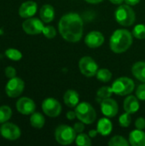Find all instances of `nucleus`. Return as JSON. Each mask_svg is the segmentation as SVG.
Instances as JSON below:
<instances>
[{
  "label": "nucleus",
  "instance_id": "11",
  "mask_svg": "<svg viewBox=\"0 0 145 146\" xmlns=\"http://www.w3.org/2000/svg\"><path fill=\"white\" fill-rule=\"evenodd\" d=\"M100 106H101L102 113L106 117H109V118L115 117L117 115L118 110H119L117 102L115 99L110 98L103 99L100 103Z\"/></svg>",
  "mask_w": 145,
  "mask_h": 146
},
{
  "label": "nucleus",
  "instance_id": "17",
  "mask_svg": "<svg viewBox=\"0 0 145 146\" xmlns=\"http://www.w3.org/2000/svg\"><path fill=\"white\" fill-rule=\"evenodd\" d=\"M129 143L132 146H145V133L143 130L135 129L129 134Z\"/></svg>",
  "mask_w": 145,
  "mask_h": 146
},
{
  "label": "nucleus",
  "instance_id": "35",
  "mask_svg": "<svg viewBox=\"0 0 145 146\" xmlns=\"http://www.w3.org/2000/svg\"><path fill=\"white\" fill-rule=\"evenodd\" d=\"M73 129L76 132V133H81L85 130V123L79 121V122H76L73 125Z\"/></svg>",
  "mask_w": 145,
  "mask_h": 146
},
{
  "label": "nucleus",
  "instance_id": "4",
  "mask_svg": "<svg viewBox=\"0 0 145 146\" xmlns=\"http://www.w3.org/2000/svg\"><path fill=\"white\" fill-rule=\"evenodd\" d=\"M76 117L85 124H91L97 119V113L91 104L86 102L79 104L75 107Z\"/></svg>",
  "mask_w": 145,
  "mask_h": 146
},
{
  "label": "nucleus",
  "instance_id": "28",
  "mask_svg": "<svg viewBox=\"0 0 145 146\" xmlns=\"http://www.w3.org/2000/svg\"><path fill=\"white\" fill-rule=\"evenodd\" d=\"M132 35L134 38L138 39H144L145 38V25L138 24L134 27L132 30Z\"/></svg>",
  "mask_w": 145,
  "mask_h": 146
},
{
  "label": "nucleus",
  "instance_id": "15",
  "mask_svg": "<svg viewBox=\"0 0 145 146\" xmlns=\"http://www.w3.org/2000/svg\"><path fill=\"white\" fill-rule=\"evenodd\" d=\"M37 9L38 5L34 1H26L21 5L19 9V15L22 18H30L36 14Z\"/></svg>",
  "mask_w": 145,
  "mask_h": 146
},
{
  "label": "nucleus",
  "instance_id": "33",
  "mask_svg": "<svg viewBox=\"0 0 145 146\" xmlns=\"http://www.w3.org/2000/svg\"><path fill=\"white\" fill-rule=\"evenodd\" d=\"M5 75H6L9 79H12V78L15 77V75H16V71H15V69L13 67H11V66L7 67V68H5Z\"/></svg>",
  "mask_w": 145,
  "mask_h": 146
},
{
  "label": "nucleus",
  "instance_id": "23",
  "mask_svg": "<svg viewBox=\"0 0 145 146\" xmlns=\"http://www.w3.org/2000/svg\"><path fill=\"white\" fill-rule=\"evenodd\" d=\"M113 93L114 92H113L112 87H110V86H103L97 92V101L101 103L103 99L111 98Z\"/></svg>",
  "mask_w": 145,
  "mask_h": 146
},
{
  "label": "nucleus",
  "instance_id": "27",
  "mask_svg": "<svg viewBox=\"0 0 145 146\" xmlns=\"http://www.w3.org/2000/svg\"><path fill=\"white\" fill-rule=\"evenodd\" d=\"M12 115V110L9 106L0 107V123H4L10 119Z\"/></svg>",
  "mask_w": 145,
  "mask_h": 146
},
{
  "label": "nucleus",
  "instance_id": "5",
  "mask_svg": "<svg viewBox=\"0 0 145 146\" xmlns=\"http://www.w3.org/2000/svg\"><path fill=\"white\" fill-rule=\"evenodd\" d=\"M55 139L62 145H71L76 139V132L68 125H60L55 131Z\"/></svg>",
  "mask_w": 145,
  "mask_h": 146
},
{
  "label": "nucleus",
  "instance_id": "2",
  "mask_svg": "<svg viewBox=\"0 0 145 146\" xmlns=\"http://www.w3.org/2000/svg\"><path fill=\"white\" fill-rule=\"evenodd\" d=\"M133 35L126 29H117L110 37L109 47L114 53L121 54L126 52L132 45Z\"/></svg>",
  "mask_w": 145,
  "mask_h": 146
},
{
  "label": "nucleus",
  "instance_id": "14",
  "mask_svg": "<svg viewBox=\"0 0 145 146\" xmlns=\"http://www.w3.org/2000/svg\"><path fill=\"white\" fill-rule=\"evenodd\" d=\"M104 42V36L98 31H92L89 33L85 38V43L89 48L100 47Z\"/></svg>",
  "mask_w": 145,
  "mask_h": 146
},
{
  "label": "nucleus",
  "instance_id": "1",
  "mask_svg": "<svg viewBox=\"0 0 145 146\" xmlns=\"http://www.w3.org/2000/svg\"><path fill=\"white\" fill-rule=\"evenodd\" d=\"M84 23L77 13H68L59 21L58 30L62 37L68 42H79L83 36Z\"/></svg>",
  "mask_w": 145,
  "mask_h": 146
},
{
  "label": "nucleus",
  "instance_id": "12",
  "mask_svg": "<svg viewBox=\"0 0 145 146\" xmlns=\"http://www.w3.org/2000/svg\"><path fill=\"white\" fill-rule=\"evenodd\" d=\"M1 134L8 140H16L21 136L20 128L13 123H4L1 127Z\"/></svg>",
  "mask_w": 145,
  "mask_h": 146
},
{
  "label": "nucleus",
  "instance_id": "7",
  "mask_svg": "<svg viewBox=\"0 0 145 146\" xmlns=\"http://www.w3.org/2000/svg\"><path fill=\"white\" fill-rule=\"evenodd\" d=\"M79 68L80 73L85 77H93L97 75L98 71V65L95 60L88 56H83L79 62Z\"/></svg>",
  "mask_w": 145,
  "mask_h": 146
},
{
  "label": "nucleus",
  "instance_id": "38",
  "mask_svg": "<svg viewBox=\"0 0 145 146\" xmlns=\"http://www.w3.org/2000/svg\"><path fill=\"white\" fill-rule=\"evenodd\" d=\"M97 134H98V132H97V129H91V130H90L89 133H88V135H89L91 138H92V139L95 138Z\"/></svg>",
  "mask_w": 145,
  "mask_h": 146
},
{
  "label": "nucleus",
  "instance_id": "20",
  "mask_svg": "<svg viewBox=\"0 0 145 146\" xmlns=\"http://www.w3.org/2000/svg\"><path fill=\"white\" fill-rule=\"evenodd\" d=\"M39 15L41 20L44 23H50L54 20L55 17V9L53 6L50 4H44L41 7L39 11Z\"/></svg>",
  "mask_w": 145,
  "mask_h": 146
},
{
  "label": "nucleus",
  "instance_id": "9",
  "mask_svg": "<svg viewBox=\"0 0 145 146\" xmlns=\"http://www.w3.org/2000/svg\"><path fill=\"white\" fill-rule=\"evenodd\" d=\"M25 87L24 81L17 77H14L12 79H9V82L7 83L5 86V92L6 94L10 98H17L20 96Z\"/></svg>",
  "mask_w": 145,
  "mask_h": 146
},
{
  "label": "nucleus",
  "instance_id": "36",
  "mask_svg": "<svg viewBox=\"0 0 145 146\" xmlns=\"http://www.w3.org/2000/svg\"><path fill=\"white\" fill-rule=\"evenodd\" d=\"M66 117H67L68 120L73 121V120L75 119V117H76V113H75V111H72V110L68 111L67 114H66Z\"/></svg>",
  "mask_w": 145,
  "mask_h": 146
},
{
  "label": "nucleus",
  "instance_id": "3",
  "mask_svg": "<svg viewBox=\"0 0 145 146\" xmlns=\"http://www.w3.org/2000/svg\"><path fill=\"white\" fill-rule=\"evenodd\" d=\"M116 21L123 27H130L136 21V15L132 7L128 4H121L115 12Z\"/></svg>",
  "mask_w": 145,
  "mask_h": 146
},
{
  "label": "nucleus",
  "instance_id": "30",
  "mask_svg": "<svg viewBox=\"0 0 145 146\" xmlns=\"http://www.w3.org/2000/svg\"><path fill=\"white\" fill-rule=\"evenodd\" d=\"M131 114L126 112L125 114H122L119 118V123L122 127H128L132 122V118L130 116Z\"/></svg>",
  "mask_w": 145,
  "mask_h": 146
},
{
  "label": "nucleus",
  "instance_id": "29",
  "mask_svg": "<svg viewBox=\"0 0 145 146\" xmlns=\"http://www.w3.org/2000/svg\"><path fill=\"white\" fill-rule=\"evenodd\" d=\"M5 55H6V56L9 59H10L12 61H19L22 57L21 52L20 50H18L16 49H13V48H10V49L6 50Z\"/></svg>",
  "mask_w": 145,
  "mask_h": 146
},
{
  "label": "nucleus",
  "instance_id": "26",
  "mask_svg": "<svg viewBox=\"0 0 145 146\" xmlns=\"http://www.w3.org/2000/svg\"><path fill=\"white\" fill-rule=\"evenodd\" d=\"M76 145L79 146H90L91 145V137L85 133H78V136L75 139Z\"/></svg>",
  "mask_w": 145,
  "mask_h": 146
},
{
  "label": "nucleus",
  "instance_id": "22",
  "mask_svg": "<svg viewBox=\"0 0 145 146\" xmlns=\"http://www.w3.org/2000/svg\"><path fill=\"white\" fill-rule=\"evenodd\" d=\"M30 123L32 125V127L40 129L44 126L45 123V120L44 117L43 116L42 114L38 113V112H34L32 114L31 117H30Z\"/></svg>",
  "mask_w": 145,
  "mask_h": 146
},
{
  "label": "nucleus",
  "instance_id": "25",
  "mask_svg": "<svg viewBox=\"0 0 145 146\" xmlns=\"http://www.w3.org/2000/svg\"><path fill=\"white\" fill-rule=\"evenodd\" d=\"M108 145L109 146H128L130 143L124 137L116 135L110 139Z\"/></svg>",
  "mask_w": 145,
  "mask_h": 146
},
{
  "label": "nucleus",
  "instance_id": "8",
  "mask_svg": "<svg viewBox=\"0 0 145 146\" xmlns=\"http://www.w3.org/2000/svg\"><path fill=\"white\" fill-rule=\"evenodd\" d=\"M42 110L46 115L50 117H56L62 112V105L56 99L48 98L43 101Z\"/></svg>",
  "mask_w": 145,
  "mask_h": 146
},
{
  "label": "nucleus",
  "instance_id": "13",
  "mask_svg": "<svg viewBox=\"0 0 145 146\" xmlns=\"http://www.w3.org/2000/svg\"><path fill=\"white\" fill-rule=\"evenodd\" d=\"M16 109L22 115H32L34 113L36 105L35 103L29 98H21L16 102Z\"/></svg>",
  "mask_w": 145,
  "mask_h": 146
},
{
  "label": "nucleus",
  "instance_id": "34",
  "mask_svg": "<svg viewBox=\"0 0 145 146\" xmlns=\"http://www.w3.org/2000/svg\"><path fill=\"white\" fill-rule=\"evenodd\" d=\"M135 127L137 129L144 130L145 128V119L143 117H139L135 121Z\"/></svg>",
  "mask_w": 145,
  "mask_h": 146
},
{
  "label": "nucleus",
  "instance_id": "21",
  "mask_svg": "<svg viewBox=\"0 0 145 146\" xmlns=\"http://www.w3.org/2000/svg\"><path fill=\"white\" fill-rule=\"evenodd\" d=\"M133 76L141 82H145V62H137L132 68Z\"/></svg>",
  "mask_w": 145,
  "mask_h": 146
},
{
  "label": "nucleus",
  "instance_id": "37",
  "mask_svg": "<svg viewBox=\"0 0 145 146\" xmlns=\"http://www.w3.org/2000/svg\"><path fill=\"white\" fill-rule=\"evenodd\" d=\"M141 0H125V3L130 6H134V5H137L139 3Z\"/></svg>",
  "mask_w": 145,
  "mask_h": 146
},
{
  "label": "nucleus",
  "instance_id": "31",
  "mask_svg": "<svg viewBox=\"0 0 145 146\" xmlns=\"http://www.w3.org/2000/svg\"><path fill=\"white\" fill-rule=\"evenodd\" d=\"M42 33L47 38H54L56 36V31L54 27L52 26H44Z\"/></svg>",
  "mask_w": 145,
  "mask_h": 146
},
{
  "label": "nucleus",
  "instance_id": "19",
  "mask_svg": "<svg viewBox=\"0 0 145 146\" xmlns=\"http://www.w3.org/2000/svg\"><path fill=\"white\" fill-rule=\"evenodd\" d=\"M113 129V125L110 120L108 118H102L98 121L97 130L98 133L102 136H108L111 133Z\"/></svg>",
  "mask_w": 145,
  "mask_h": 146
},
{
  "label": "nucleus",
  "instance_id": "40",
  "mask_svg": "<svg viewBox=\"0 0 145 146\" xmlns=\"http://www.w3.org/2000/svg\"><path fill=\"white\" fill-rule=\"evenodd\" d=\"M109 1H110V3H112L114 4H119V5H121L125 0H109Z\"/></svg>",
  "mask_w": 145,
  "mask_h": 146
},
{
  "label": "nucleus",
  "instance_id": "32",
  "mask_svg": "<svg viewBox=\"0 0 145 146\" xmlns=\"http://www.w3.org/2000/svg\"><path fill=\"white\" fill-rule=\"evenodd\" d=\"M136 97L142 101H145V82L139 85L136 90Z\"/></svg>",
  "mask_w": 145,
  "mask_h": 146
},
{
  "label": "nucleus",
  "instance_id": "6",
  "mask_svg": "<svg viewBox=\"0 0 145 146\" xmlns=\"http://www.w3.org/2000/svg\"><path fill=\"white\" fill-rule=\"evenodd\" d=\"M111 87L115 94L119 96H126L134 91L135 83L128 77H120L114 81Z\"/></svg>",
  "mask_w": 145,
  "mask_h": 146
},
{
  "label": "nucleus",
  "instance_id": "18",
  "mask_svg": "<svg viewBox=\"0 0 145 146\" xmlns=\"http://www.w3.org/2000/svg\"><path fill=\"white\" fill-rule=\"evenodd\" d=\"M64 104L69 108H75L79 104V95L75 90H68L63 96Z\"/></svg>",
  "mask_w": 145,
  "mask_h": 146
},
{
  "label": "nucleus",
  "instance_id": "24",
  "mask_svg": "<svg viewBox=\"0 0 145 146\" xmlns=\"http://www.w3.org/2000/svg\"><path fill=\"white\" fill-rule=\"evenodd\" d=\"M97 79L102 82L107 83V82L110 81V80L112 79V73L107 68L98 69V71L97 73Z\"/></svg>",
  "mask_w": 145,
  "mask_h": 146
},
{
  "label": "nucleus",
  "instance_id": "10",
  "mask_svg": "<svg viewBox=\"0 0 145 146\" xmlns=\"http://www.w3.org/2000/svg\"><path fill=\"white\" fill-rule=\"evenodd\" d=\"M44 21H40L38 18H27L23 23H22V28L25 33L31 35L39 34L43 32V29L44 27Z\"/></svg>",
  "mask_w": 145,
  "mask_h": 146
},
{
  "label": "nucleus",
  "instance_id": "39",
  "mask_svg": "<svg viewBox=\"0 0 145 146\" xmlns=\"http://www.w3.org/2000/svg\"><path fill=\"white\" fill-rule=\"evenodd\" d=\"M85 2L89 3H91V4H96V3H101L102 1L103 0H85Z\"/></svg>",
  "mask_w": 145,
  "mask_h": 146
},
{
  "label": "nucleus",
  "instance_id": "16",
  "mask_svg": "<svg viewBox=\"0 0 145 146\" xmlns=\"http://www.w3.org/2000/svg\"><path fill=\"white\" fill-rule=\"evenodd\" d=\"M138 98L135 96L129 95L127 96L123 103L124 110L129 114H135L139 110V102Z\"/></svg>",
  "mask_w": 145,
  "mask_h": 146
}]
</instances>
